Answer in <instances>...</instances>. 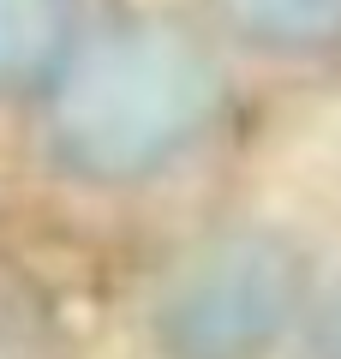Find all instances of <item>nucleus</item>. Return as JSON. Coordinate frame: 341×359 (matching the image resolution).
Returning a JSON list of instances; mask_svg holds the SVG:
<instances>
[{"label":"nucleus","mask_w":341,"mask_h":359,"mask_svg":"<svg viewBox=\"0 0 341 359\" xmlns=\"http://www.w3.org/2000/svg\"><path fill=\"white\" fill-rule=\"evenodd\" d=\"M222 72L174 18H114L84 30L42 96V138L54 168L84 186H138L174 168L210 132Z\"/></svg>","instance_id":"nucleus-1"},{"label":"nucleus","mask_w":341,"mask_h":359,"mask_svg":"<svg viewBox=\"0 0 341 359\" xmlns=\"http://www.w3.org/2000/svg\"><path fill=\"white\" fill-rule=\"evenodd\" d=\"M305 264L281 233L234 228L186 257L150 311L168 359H264L293 330Z\"/></svg>","instance_id":"nucleus-2"},{"label":"nucleus","mask_w":341,"mask_h":359,"mask_svg":"<svg viewBox=\"0 0 341 359\" xmlns=\"http://www.w3.org/2000/svg\"><path fill=\"white\" fill-rule=\"evenodd\" d=\"M84 42V0H0V102L48 96Z\"/></svg>","instance_id":"nucleus-3"},{"label":"nucleus","mask_w":341,"mask_h":359,"mask_svg":"<svg viewBox=\"0 0 341 359\" xmlns=\"http://www.w3.org/2000/svg\"><path fill=\"white\" fill-rule=\"evenodd\" d=\"M227 25L269 54L341 48V0H222Z\"/></svg>","instance_id":"nucleus-4"},{"label":"nucleus","mask_w":341,"mask_h":359,"mask_svg":"<svg viewBox=\"0 0 341 359\" xmlns=\"http://www.w3.org/2000/svg\"><path fill=\"white\" fill-rule=\"evenodd\" d=\"M312 359H341V287L317 306V318H312Z\"/></svg>","instance_id":"nucleus-5"}]
</instances>
